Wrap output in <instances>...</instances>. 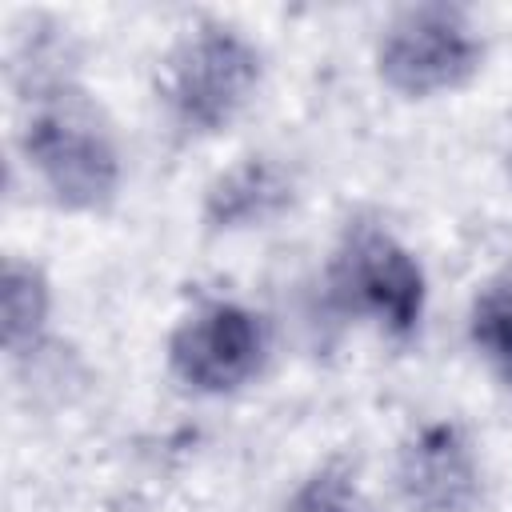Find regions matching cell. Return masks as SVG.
<instances>
[{"instance_id": "obj_10", "label": "cell", "mask_w": 512, "mask_h": 512, "mask_svg": "<svg viewBox=\"0 0 512 512\" xmlns=\"http://www.w3.org/2000/svg\"><path fill=\"white\" fill-rule=\"evenodd\" d=\"M276 512H376V508L360 464L344 452H332L288 488Z\"/></svg>"}, {"instance_id": "obj_3", "label": "cell", "mask_w": 512, "mask_h": 512, "mask_svg": "<svg viewBox=\"0 0 512 512\" xmlns=\"http://www.w3.org/2000/svg\"><path fill=\"white\" fill-rule=\"evenodd\" d=\"M488 36L464 4L416 0L392 8L372 36V72L384 92L408 104L456 96L480 80Z\"/></svg>"}, {"instance_id": "obj_11", "label": "cell", "mask_w": 512, "mask_h": 512, "mask_svg": "<svg viewBox=\"0 0 512 512\" xmlns=\"http://www.w3.org/2000/svg\"><path fill=\"white\" fill-rule=\"evenodd\" d=\"M504 172H508V188H512V140H508V152H504Z\"/></svg>"}, {"instance_id": "obj_5", "label": "cell", "mask_w": 512, "mask_h": 512, "mask_svg": "<svg viewBox=\"0 0 512 512\" xmlns=\"http://www.w3.org/2000/svg\"><path fill=\"white\" fill-rule=\"evenodd\" d=\"M272 356L268 316L236 296L188 304L164 336L168 380L200 400H224L256 384Z\"/></svg>"}, {"instance_id": "obj_9", "label": "cell", "mask_w": 512, "mask_h": 512, "mask_svg": "<svg viewBox=\"0 0 512 512\" xmlns=\"http://www.w3.org/2000/svg\"><path fill=\"white\" fill-rule=\"evenodd\" d=\"M464 332L484 372L504 392H512V260H504L476 284L468 300Z\"/></svg>"}, {"instance_id": "obj_6", "label": "cell", "mask_w": 512, "mask_h": 512, "mask_svg": "<svg viewBox=\"0 0 512 512\" xmlns=\"http://www.w3.org/2000/svg\"><path fill=\"white\" fill-rule=\"evenodd\" d=\"M392 488L404 512H480L488 496L484 456L460 420H424L396 444Z\"/></svg>"}, {"instance_id": "obj_7", "label": "cell", "mask_w": 512, "mask_h": 512, "mask_svg": "<svg viewBox=\"0 0 512 512\" xmlns=\"http://www.w3.org/2000/svg\"><path fill=\"white\" fill-rule=\"evenodd\" d=\"M300 176L288 156L252 148L228 160L200 192V228L208 236H244L272 228L296 208Z\"/></svg>"}, {"instance_id": "obj_1", "label": "cell", "mask_w": 512, "mask_h": 512, "mask_svg": "<svg viewBox=\"0 0 512 512\" xmlns=\"http://www.w3.org/2000/svg\"><path fill=\"white\" fill-rule=\"evenodd\" d=\"M16 152L40 196L68 216H104L124 192V144L104 100L44 48L20 88Z\"/></svg>"}, {"instance_id": "obj_8", "label": "cell", "mask_w": 512, "mask_h": 512, "mask_svg": "<svg viewBox=\"0 0 512 512\" xmlns=\"http://www.w3.org/2000/svg\"><path fill=\"white\" fill-rule=\"evenodd\" d=\"M56 316V288L40 260L8 252L0 268V344L8 360H32Z\"/></svg>"}, {"instance_id": "obj_4", "label": "cell", "mask_w": 512, "mask_h": 512, "mask_svg": "<svg viewBox=\"0 0 512 512\" xmlns=\"http://www.w3.org/2000/svg\"><path fill=\"white\" fill-rule=\"evenodd\" d=\"M324 296L344 320L408 344L428 316V272L388 224L356 216L328 252Z\"/></svg>"}, {"instance_id": "obj_2", "label": "cell", "mask_w": 512, "mask_h": 512, "mask_svg": "<svg viewBox=\"0 0 512 512\" xmlns=\"http://www.w3.org/2000/svg\"><path fill=\"white\" fill-rule=\"evenodd\" d=\"M264 48L232 20H192L156 60V104L184 140L224 136L264 88Z\"/></svg>"}]
</instances>
